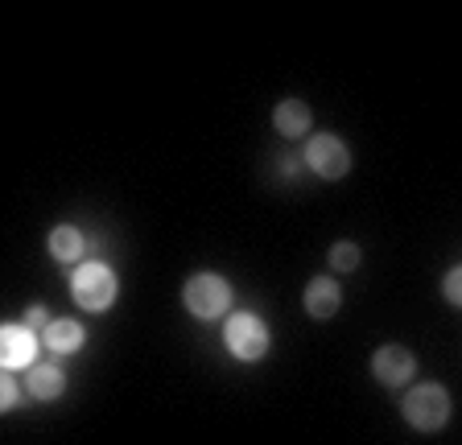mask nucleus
Returning <instances> with one entry per match:
<instances>
[{
  "instance_id": "f8f14e48",
  "label": "nucleus",
  "mask_w": 462,
  "mask_h": 445,
  "mask_svg": "<svg viewBox=\"0 0 462 445\" xmlns=\"http://www.w3.org/2000/svg\"><path fill=\"white\" fill-rule=\"evenodd\" d=\"M50 256L62 264L79 260V256H83V235H79L75 227H54V232H50Z\"/></svg>"
},
{
  "instance_id": "9d476101",
  "label": "nucleus",
  "mask_w": 462,
  "mask_h": 445,
  "mask_svg": "<svg viewBox=\"0 0 462 445\" xmlns=\"http://www.w3.org/2000/svg\"><path fill=\"white\" fill-rule=\"evenodd\" d=\"M46 347L54 350V355H70V350L83 347V326L70 318H58L46 326Z\"/></svg>"
},
{
  "instance_id": "ddd939ff",
  "label": "nucleus",
  "mask_w": 462,
  "mask_h": 445,
  "mask_svg": "<svg viewBox=\"0 0 462 445\" xmlns=\"http://www.w3.org/2000/svg\"><path fill=\"white\" fill-rule=\"evenodd\" d=\"M330 264H335L338 272H351L359 264V248L356 243H335V248H330Z\"/></svg>"
},
{
  "instance_id": "dca6fc26",
  "label": "nucleus",
  "mask_w": 462,
  "mask_h": 445,
  "mask_svg": "<svg viewBox=\"0 0 462 445\" xmlns=\"http://www.w3.org/2000/svg\"><path fill=\"white\" fill-rule=\"evenodd\" d=\"M0 404L5 408L17 404V387H13V379H5V387H0Z\"/></svg>"
},
{
  "instance_id": "2eb2a0df",
  "label": "nucleus",
  "mask_w": 462,
  "mask_h": 445,
  "mask_svg": "<svg viewBox=\"0 0 462 445\" xmlns=\"http://www.w3.org/2000/svg\"><path fill=\"white\" fill-rule=\"evenodd\" d=\"M38 326H50V322H46V310H42V305H33V310L25 313V330H38Z\"/></svg>"
},
{
  "instance_id": "7ed1b4c3",
  "label": "nucleus",
  "mask_w": 462,
  "mask_h": 445,
  "mask_svg": "<svg viewBox=\"0 0 462 445\" xmlns=\"http://www.w3.org/2000/svg\"><path fill=\"white\" fill-rule=\"evenodd\" d=\"M70 293H75V301L83 310L104 313L116 301V272L107 264H83L75 272V281H70Z\"/></svg>"
},
{
  "instance_id": "0eeeda50",
  "label": "nucleus",
  "mask_w": 462,
  "mask_h": 445,
  "mask_svg": "<svg viewBox=\"0 0 462 445\" xmlns=\"http://www.w3.org/2000/svg\"><path fill=\"white\" fill-rule=\"evenodd\" d=\"M0 355H5V368H29V363H33V355H38L33 330L5 326V330H0Z\"/></svg>"
},
{
  "instance_id": "423d86ee",
  "label": "nucleus",
  "mask_w": 462,
  "mask_h": 445,
  "mask_svg": "<svg viewBox=\"0 0 462 445\" xmlns=\"http://www.w3.org/2000/svg\"><path fill=\"white\" fill-rule=\"evenodd\" d=\"M372 371H375L380 384L401 387L404 379H413L417 359H413V350H404V347H380L375 350V359H372Z\"/></svg>"
},
{
  "instance_id": "39448f33",
  "label": "nucleus",
  "mask_w": 462,
  "mask_h": 445,
  "mask_svg": "<svg viewBox=\"0 0 462 445\" xmlns=\"http://www.w3.org/2000/svg\"><path fill=\"white\" fill-rule=\"evenodd\" d=\"M306 161H310V169H314L318 177H327V182H338V177H346V169H351V153H346V145L330 132H322V136L310 141Z\"/></svg>"
},
{
  "instance_id": "4468645a",
  "label": "nucleus",
  "mask_w": 462,
  "mask_h": 445,
  "mask_svg": "<svg viewBox=\"0 0 462 445\" xmlns=\"http://www.w3.org/2000/svg\"><path fill=\"white\" fill-rule=\"evenodd\" d=\"M446 297H450L454 305H462V268H454L450 277H446Z\"/></svg>"
},
{
  "instance_id": "f03ea898",
  "label": "nucleus",
  "mask_w": 462,
  "mask_h": 445,
  "mask_svg": "<svg viewBox=\"0 0 462 445\" xmlns=\"http://www.w3.org/2000/svg\"><path fill=\"white\" fill-rule=\"evenodd\" d=\"M182 301H186V310H190L194 318L211 322V318H219V313H227L231 289H227V281H223V277H215V272H199V277H190V281H186Z\"/></svg>"
},
{
  "instance_id": "20e7f679",
  "label": "nucleus",
  "mask_w": 462,
  "mask_h": 445,
  "mask_svg": "<svg viewBox=\"0 0 462 445\" xmlns=\"http://www.w3.org/2000/svg\"><path fill=\"white\" fill-rule=\"evenodd\" d=\"M223 339H227V350L236 359H260L264 350H269V326L260 318H252V313H236V318L227 322V330H223Z\"/></svg>"
},
{
  "instance_id": "6e6552de",
  "label": "nucleus",
  "mask_w": 462,
  "mask_h": 445,
  "mask_svg": "<svg viewBox=\"0 0 462 445\" xmlns=\"http://www.w3.org/2000/svg\"><path fill=\"white\" fill-rule=\"evenodd\" d=\"M343 305V293H338V285L335 281H310V289H306V310L314 313V318H335V310Z\"/></svg>"
},
{
  "instance_id": "f257e3e1",
  "label": "nucleus",
  "mask_w": 462,
  "mask_h": 445,
  "mask_svg": "<svg viewBox=\"0 0 462 445\" xmlns=\"http://www.w3.org/2000/svg\"><path fill=\"white\" fill-rule=\"evenodd\" d=\"M404 421L421 433H433L450 421V392L442 384H417L404 396Z\"/></svg>"
},
{
  "instance_id": "9b49d317",
  "label": "nucleus",
  "mask_w": 462,
  "mask_h": 445,
  "mask_svg": "<svg viewBox=\"0 0 462 445\" xmlns=\"http://www.w3.org/2000/svg\"><path fill=\"white\" fill-rule=\"evenodd\" d=\"M62 387H67V376L54 368V363H42V368L29 371V392L38 400H54L62 396Z\"/></svg>"
},
{
  "instance_id": "1a4fd4ad",
  "label": "nucleus",
  "mask_w": 462,
  "mask_h": 445,
  "mask_svg": "<svg viewBox=\"0 0 462 445\" xmlns=\"http://www.w3.org/2000/svg\"><path fill=\"white\" fill-rule=\"evenodd\" d=\"M310 107L301 104V99H285V104H277V112H273V124H277L281 136H301L310 128Z\"/></svg>"
}]
</instances>
